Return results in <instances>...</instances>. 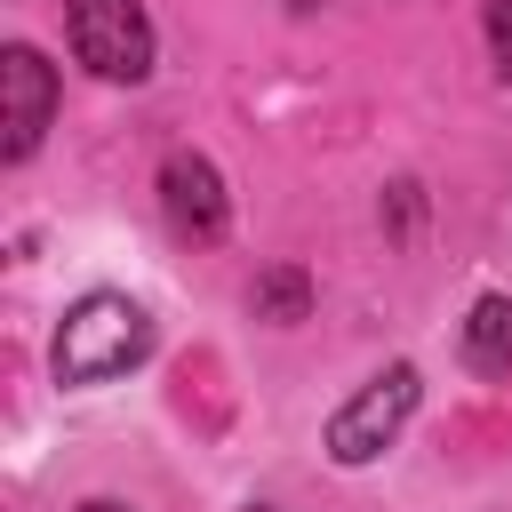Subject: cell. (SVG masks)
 Here are the masks:
<instances>
[{
	"label": "cell",
	"instance_id": "7",
	"mask_svg": "<svg viewBox=\"0 0 512 512\" xmlns=\"http://www.w3.org/2000/svg\"><path fill=\"white\" fill-rule=\"evenodd\" d=\"M248 304H256V320H304L312 312V280L296 272V264H272V272H256V288H248Z\"/></svg>",
	"mask_w": 512,
	"mask_h": 512
},
{
	"label": "cell",
	"instance_id": "11",
	"mask_svg": "<svg viewBox=\"0 0 512 512\" xmlns=\"http://www.w3.org/2000/svg\"><path fill=\"white\" fill-rule=\"evenodd\" d=\"M256 512H264V504H256Z\"/></svg>",
	"mask_w": 512,
	"mask_h": 512
},
{
	"label": "cell",
	"instance_id": "6",
	"mask_svg": "<svg viewBox=\"0 0 512 512\" xmlns=\"http://www.w3.org/2000/svg\"><path fill=\"white\" fill-rule=\"evenodd\" d=\"M464 360H472L480 376L512 368V296H480V304L464 312Z\"/></svg>",
	"mask_w": 512,
	"mask_h": 512
},
{
	"label": "cell",
	"instance_id": "3",
	"mask_svg": "<svg viewBox=\"0 0 512 512\" xmlns=\"http://www.w3.org/2000/svg\"><path fill=\"white\" fill-rule=\"evenodd\" d=\"M64 32H72V56L96 80H144L152 72V24H144L136 0H72Z\"/></svg>",
	"mask_w": 512,
	"mask_h": 512
},
{
	"label": "cell",
	"instance_id": "5",
	"mask_svg": "<svg viewBox=\"0 0 512 512\" xmlns=\"http://www.w3.org/2000/svg\"><path fill=\"white\" fill-rule=\"evenodd\" d=\"M160 208L184 240H216L224 232V176L200 152H168L160 160Z\"/></svg>",
	"mask_w": 512,
	"mask_h": 512
},
{
	"label": "cell",
	"instance_id": "9",
	"mask_svg": "<svg viewBox=\"0 0 512 512\" xmlns=\"http://www.w3.org/2000/svg\"><path fill=\"white\" fill-rule=\"evenodd\" d=\"M80 512H128V504H80Z\"/></svg>",
	"mask_w": 512,
	"mask_h": 512
},
{
	"label": "cell",
	"instance_id": "2",
	"mask_svg": "<svg viewBox=\"0 0 512 512\" xmlns=\"http://www.w3.org/2000/svg\"><path fill=\"white\" fill-rule=\"evenodd\" d=\"M408 416H416V368L392 360L376 384H360V392L328 416V456H336V464H368V456H384V448L400 440Z\"/></svg>",
	"mask_w": 512,
	"mask_h": 512
},
{
	"label": "cell",
	"instance_id": "8",
	"mask_svg": "<svg viewBox=\"0 0 512 512\" xmlns=\"http://www.w3.org/2000/svg\"><path fill=\"white\" fill-rule=\"evenodd\" d=\"M488 48H496V72L512 80V0H488Z\"/></svg>",
	"mask_w": 512,
	"mask_h": 512
},
{
	"label": "cell",
	"instance_id": "10",
	"mask_svg": "<svg viewBox=\"0 0 512 512\" xmlns=\"http://www.w3.org/2000/svg\"><path fill=\"white\" fill-rule=\"evenodd\" d=\"M288 8H312V0H288Z\"/></svg>",
	"mask_w": 512,
	"mask_h": 512
},
{
	"label": "cell",
	"instance_id": "1",
	"mask_svg": "<svg viewBox=\"0 0 512 512\" xmlns=\"http://www.w3.org/2000/svg\"><path fill=\"white\" fill-rule=\"evenodd\" d=\"M144 352H152V312L128 304V296H112V288H96L56 328V384H112Z\"/></svg>",
	"mask_w": 512,
	"mask_h": 512
},
{
	"label": "cell",
	"instance_id": "4",
	"mask_svg": "<svg viewBox=\"0 0 512 512\" xmlns=\"http://www.w3.org/2000/svg\"><path fill=\"white\" fill-rule=\"evenodd\" d=\"M0 88H8V120H0L8 136H0V152H8V160H32L40 128L56 120V72H48V56L16 40V48L0 56Z\"/></svg>",
	"mask_w": 512,
	"mask_h": 512
}]
</instances>
